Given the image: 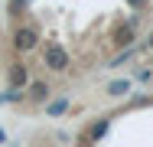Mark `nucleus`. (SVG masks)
<instances>
[{
  "instance_id": "1",
  "label": "nucleus",
  "mask_w": 153,
  "mask_h": 147,
  "mask_svg": "<svg viewBox=\"0 0 153 147\" xmlns=\"http://www.w3.org/2000/svg\"><path fill=\"white\" fill-rule=\"evenodd\" d=\"M42 62H46L49 69H56V72H62V69L68 65V52L62 49L59 43H49V46L42 49Z\"/></svg>"
},
{
  "instance_id": "2",
  "label": "nucleus",
  "mask_w": 153,
  "mask_h": 147,
  "mask_svg": "<svg viewBox=\"0 0 153 147\" xmlns=\"http://www.w3.org/2000/svg\"><path fill=\"white\" fill-rule=\"evenodd\" d=\"M39 43V33L33 26H23V29H16V36H13V46L20 49V52H30L33 46Z\"/></svg>"
},
{
  "instance_id": "3",
  "label": "nucleus",
  "mask_w": 153,
  "mask_h": 147,
  "mask_svg": "<svg viewBox=\"0 0 153 147\" xmlns=\"http://www.w3.org/2000/svg\"><path fill=\"white\" fill-rule=\"evenodd\" d=\"M10 85L13 88L26 85V65H13V69H10Z\"/></svg>"
},
{
  "instance_id": "4",
  "label": "nucleus",
  "mask_w": 153,
  "mask_h": 147,
  "mask_svg": "<svg viewBox=\"0 0 153 147\" xmlns=\"http://www.w3.org/2000/svg\"><path fill=\"white\" fill-rule=\"evenodd\" d=\"M33 98H36V101H42V98H46V95H49V85H46V82H36V85H33V92H30Z\"/></svg>"
},
{
  "instance_id": "5",
  "label": "nucleus",
  "mask_w": 153,
  "mask_h": 147,
  "mask_svg": "<svg viewBox=\"0 0 153 147\" xmlns=\"http://www.w3.org/2000/svg\"><path fill=\"white\" fill-rule=\"evenodd\" d=\"M108 92H111V95H124V92H130V82H127V79H124V82H114Z\"/></svg>"
},
{
  "instance_id": "6",
  "label": "nucleus",
  "mask_w": 153,
  "mask_h": 147,
  "mask_svg": "<svg viewBox=\"0 0 153 147\" xmlns=\"http://www.w3.org/2000/svg\"><path fill=\"white\" fill-rule=\"evenodd\" d=\"M62 108H65V101H56V105H49V115H59Z\"/></svg>"
},
{
  "instance_id": "7",
  "label": "nucleus",
  "mask_w": 153,
  "mask_h": 147,
  "mask_svg": "<svg viewBox=\"0 0 153 147\" xmlns=\"http://www.w3.org/2000/svg\"><path fill=\"white\" fill-rule=\"evenodd\" d=\"M147 52H153V33H150V39H147Z\"/></svg>"
},
{
  "instance_id": "8",
  "label": "nucleus",
  "mask_w": 153,
  "mask_h": 147,
  "mask_svg": "<svg viewBox=\"0 0 153 147\" xmlns=\"http://www.w3.org/2000/svg\"><path fill=\"white\" fill-rule=\"evenodd\" d=\"M3 137H7V134H3V131H0V144H3Z\"/></svg>"
}]
</instances>
